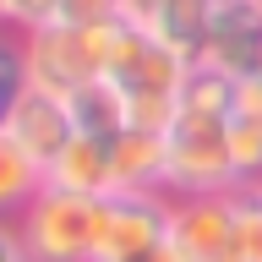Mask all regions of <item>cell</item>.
Wrapping results in <instances>:
<instances>
[{
	"instance_id": "obj_1",
	"label": "cell",
	"mask_w": 262,
	"mask_h": 262,
	"mask_svg": "<svg viewBox=\"0 0 262 262\" xmlns=\"http://www.w3.org/2000/svg\"><path fill=\"white\" fill-rule=\"evenodd\" d=\"M229 104L235 77L191 60L175 98V120L164 126V191L169 196H229L241 191L229 159Z\"/></svg>"
},
{
	"instance_id": "obj_2",
	"label": "cell",
	"mask_w": 262,
	"mask_h": 262,
	"mask_svg": "<svg viewBox=\"0 0 262 262\" xmlns=\"http://www.w3.org/2000/svg\"><path fill=\"white\" fill-rule=\"evenodd\" d=\"M98 219H104V196H82V191L44 186V191L22 208L16 229H22L33 262H93Z\"/></svg>"
},
{
	"instance_id": "obj_3",
	"label": "cell",
	"mask_w": 262,
	"mask_h": 262,
	"mask_svg": "<svg viewBox=\"0 0 262 262\" xmlns=\"http://www.w3.org/2000/svg\"><path fill=\"white\" fill-rule=\"evenodd\" d=\"M104 44H110V28H60V22H49L38 33H22L28 82L55 88V93H77L88 77H104Z\"/></svg>"
},
{
	"instance_id": "obj_4",
	"label": "cell",
	"mask_w": 262,
	"mask_h": 262,
	"mask_svg": "<svg viewBox=\"0 0 262 262\" xmlns=\"http://www.w3.org/2000/svg\"><path fill=\"white\" fill-rule=\"evenodd\" d=\"M169 246V196L164 191H120L104 196L93 262H137L147 251Z\"/></svg>"
},
{
	"instance_id": "obj_5",
	"label": "cell",
	"mask_w": 262,
	"mask_h": 262,
	"mask_svg": "<svg viewBox=\"0 0 262 262\" xmlns=\"http://www.w3.org/2000/svg\"><path fill=\"white\" fill-rule=\"evenodd\" d=\"M169 246L180 262H246L229 196H169Z\"/></svg>"
},
{
	"instance_id": "obj_6",
	"label": "cell",
	"mask_w": 262,
	"mask_h": 262,
	"mask_svg": "<svg viewBox=\"0 0 262 262\" xmlns=\"http://www.w3.org/2000/svg\"><path fill=\"white\" fill-rule=\"evenodd\" d=\"M0 126L11 131V137L28 147L44 169H49V159H55V153L77 137V120H71L66 93L38 88V82H22V88H16V98L6 104V115H0Z\"/></svg>"
},
{
	"instance_id": "obj_7",
	"label": "cell",
	"mask_w": 262,
	"mask_h": 262,
	"mask_svg": "<svg viewBox=\"0 0 262 262\" xmlns=\"http://www.w3.org/2000/svg\"><path fill=\"white\" fill-rule=\"evenodd\" d=\"M202 60L224 77H257L262 66V11L251 0H219L208 28V44H202Z\"/></svg>"
},
{
	"instance_id": "obj_8",
	"label": "cell",
	"mask_w": 262,
	"mask_h": 262,
	"mask_svg": "<svg viewBox=\"0 0 262 262\" xmlns=\"http://www.w3.org/2000/svg\"><path fill=\"white\" fill-rule=\"evenodd\" d=\"M213 11H219V0H126V16L147 38H159L164 49H175L180 60H202Z\"/></svg>"
},
{
	"instance_id": "obj_9",
	"label": "cell",
	"mask_w": 262,
	"mask_h": 262,
	"mask_svg": "<svg viewBox=\"0 0 262 262\" xmlns=\"http://www.w3.org/2000/svg\"><path fill=\"white\" fill-rule=\"evenodd\" d=\"M120 191H164V131L126 126L110 137V196Z\"/></svg>"
},
{
	"instance_id": "obj_10",
	"label": "cell",
	"mask_w": 262,
	"mask_h": 262,
	"mask_svg": "<svg viewBox=\"0 0 262 262\" xmlns=\"http://www.w3.org/2000/svg\"><path fill=\"white\" fill-rule=\"evenodd\" d=\"M44 186H60V191H82V196H110V137H93V131H77L71 142L49 159Z\"/></svg>"
},
{
	"instance_id": "obj_11",
	"label": "cell",
	"mask_w": 262,
	"mask_h": 262,
	"mask_svg": "<svg viewBox=\"0 0 262 262\" xmlns=\"http://www.w3.org/2000/svg\"><path fill=\"white\" fill-rule=\"evenodd\" d=\"M229 159L241 186H262V77L235 82V104H229Z\"/></svg>"
},
{
	"instance_id": "obj_12",
	"label": "cell",
	"mask_w": 262,
	"mask_h": 262,
	"mask_svg": "<svg viewBox=\"0 0 262 262\" xmlns=\"http://www.w3.org/2000/svg\"><path fill=\"white\" fill-rule=\"evenodd\" d=\"M66 104H71L77 131H93V137H120V131L131 126L126 93H120V82H110V77H88L77 93H66Z\"/></svg>"
},
{
	"instance_id": "obj_13",
	"label": "cell",
	"mask_w": 262,
	"mask_h": 262,
	"mask_svg": "<svg viewBox=\"0 0 262 262\" xmlns=\"http://www.w3.org/2000/svg\"><path fill=\"white\" fill-rule=\"evenodd\" d=\"M38 191H44V164L0 126V219H22V208Z\"/></svg>"
},
{
	"instance_id": "obj_14",
	"label": "cell",
	"mask_w": 262,
	"mask_h": 262,
	"mask_svg": "<svg viewBox=\"0 0 262 262\" xmlns=\"http://www.w3.org/2000/svg\"><path fill=\"white\" fill-rule=\"evenodd\" d=\"M235 229H241L246 262H262V186H241L235 191Z\"/></svg>"
},
{
	"instance_id": "obj_15",
	"label": "cell",
	"mask_w": 262,
	"mask_h": 262,
	"mask_svg": "<svg viewBox=\"0 0 262 262\" xmlns=\"http://www.w3.org/2000/svg\"><path fill=\"white\" fill-rule=\"evenodd\" d=\"M126 16V0H60L55 22L60 28H110Z\"/></svg>"
},
{
	"instance_id": "obj_16",
	"label": "cell",
	"mask_w": 262,
	"mask_h": 262,
	"mask_svg": "<svg viewBox=\"0 0 262 262\" xmlns=\"http://www.w3.org/2000/svg\"><path fill=\"white\" fill-rule=\"evenodd\" d=\"M28 82V55H22V33L16 28H0V115L6 104L16 98V88Z\"/></svg>"
},
{
	"instance_id": "obj_17",
	"label": "cell",
	"mask_w": 262,
	"mask_h": 262,
	"mask_svg": "<svg viewBox=\"0 0 262 262\" xmlns=\"http://www.w3.org/2000/svg\"><path fill=\"white\" fill-rule=\"evenodd\" d=\"M55 11H60V0H6V28L38 33V28L55 22Z\"/></svg>"
},
{
	"instance_id": "obj_18",
	"label": "cell",
	"mask_w": 262,
	"mask_h": 262,
	"mask_svg": "<svg viewBox=\"0 0 262 262\" xmlns=\"http://www.w3.org/2000/svg\"><path fill=\"white\" fill-rule=\"evenodd\" d=\"M0 262H33L28 257V241H22V229H16V219H0Z\"/></svg>"
},
{
	"instance_id": "obj_19",
	"label": "cell",
	"mask_w": 262,
	"mask_h": 262,
	"mask_svg": "<svg viewBox=\"0 0 262 262\" xmlns=\"http://www.w3.org/2000/svg\"><path fill=\"white\" fill-rule=\"evenodd\" d=\"M137 262H180V257H175V246H159V251H147V257H137Z\"/></svg>"
},
{
	"instance_id": "obj_20",
	"label": "cell",
	"mask_w": 262,
	"mask_h": 262,
	"mask_svg": "<svg viewBox=\"0 0 262 262\" xmlns=\"http://www.w3.org/2000/svg\"><path fill=\"white\" fill-rule=\"evenodd\" d=\"M0 28H6V0H0Z\"/></svg>"
},
{
	"instance_id": "obj_21",
	"label": "cell",
	"mask_w": 262,
	"mask_h": 262,
	"mask_svg": "<svg viewBox=\"0 0 262 262\" xmlns=\"http://www.w3.org/2000/svg\"><path fill=\"white\" fill-rule=\"evenodd\" d=\"M251 6H257V11H262V0H251Z\"/></svg>"
},
{
	"instance_id": "obj_22",
	"label": "cell",
	"mask_w": 262,
	"mask_h": 262,
	"mask_svg": "<svg viewBox=\"0 0 262 262\" xmlns=\"http://www.w3.org/2000/svg\"><path fill=\"white\" fill-rule=\"evenodd\" d=\"M257 77H262V66H257Z\"/></svg>"
}]
</instances>
